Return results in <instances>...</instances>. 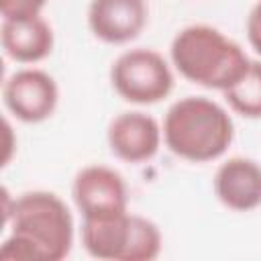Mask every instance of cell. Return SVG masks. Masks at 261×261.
I'll use <instances>...</instances> for the list:
<instances>
[{"label": "cell", "mask_w": 261, "mask_h": 261, "mask_svg": "<svg viewBox=\"0 0 261 261\" xmlns=\"http://www.w3.org/2000/svg\"><path fill=\"white\" fill-rule=\"evenodd\" d=\"M10 234L0 247L2 259L61 261L73 245V218L65 202L45 190L20 194L4 210Z\"/></svg>", "instance_id": "obj_1"}, {"label": "cell", "mask_w": 261, "mask_h": 261, "mask_svg": "<svg viewBox=\"0 0 261 261\" xmlns=\"http://www.w3.org/2000/svg\"><path fill=\"white\" fill-rule=\"evenodd\" d=\"M234 137L230 114L204 96H186L173 102L163 120L167 149L194 163L214 161L226 153Z\"/></svg>", "instance_id": "obj_2"}, {"label": "cell", "mask_w": 261, "mask_h": 261, "mask_svg": "<svg viewBox=\"0 0 261 261\" xmlns=\"http://www.w3.org/2000/svg\"><path fill=\"white\" fill-rule=\"evenodd\" d=\"M171 61L186 80L222 92L239 80L251 59L218 29L190 24L173 37Z\"/></svg>", "instance_id": "obj_3"}, {"label": "cell", "mask_w": 261, "mask_h": 261, "mask_svg": "<svg viewBox=\"0 0 261 261\" xmlns=\"http://www.w3.org/2000/svg\"><path fill=\"white\" fill-rule=\"evenodd\" d=\"M82 245L96 259L151 261L161 253V232L149 218L126 210L106 218L84 220Z\"/></svg>", "instance_id": "obj_4"}, {"label": "cell", "mask_w": 261, "mask_h": 261, "mask_svg": "<svg viewBox=\"0 0 261 261\" xmlns=\"http://www.w3.org/2000/svg\"><path fill=\"white\" fill-rule=\"evenodd\" d=\"M112 88L133 104H157L173 90V73L161 53L153 49H128L110 67Z\"/></svg>", "instance_id": "obj_5"}, {"label": "cell", "mask_w": 261, "mask_h": 261, "mask_svg": "<svg viewBox=\"0 0 261 261\" xmlns=\"http://www.w3.org/2000/svg\"><path fill=\"white\" fill-rule=\"evenodd\" d=\"M71 196L84 220L106 218L128 210L126 184L118 171L106 165L80 169L71 186Z\"/></svg>", "instance_id": "obj_6"}, {"label": "cell", "mask_w": 261, "mask_h": 261, "mask_svg": "<svg viewBox=\"0 0 261 261\" xmlns=\"http://www.w3.org/2000/svg\"><path fill=\"white\" fill-rule=\"evenodd\" d=\"M2 98L6 108L22 122H43L47 120L59 100V90L55 80L43 69H20L14 71L2 88Z\"/></svg>", "instance_id": "obj_7"}, {"label": "cell", "mask_w": 261, "mask_h": 261, "mask_svg": "<svg viewBox=\"0 0 261 261\" xmlns=\"http://www.w3.org/2000/svg\"><path fill=\"white\" fill-rule=\"evenodd\" d=\"M145 0H92L88 24L94 37L110 45H122L141 35L147 24Z\"/></svg>", "instance_id": "obj_8"}, {"label": "cell", "mask_w": 261, "mask_h": 261, "mask_svg": "<svg viewBox=\"0 0 261 261\" xmlns=\"http://www.w3.org/2000/svg\"><path fill=\"white\" fill-rule=\"evenodd\" d=\"M161 126L145 112H122L108 124L110 151L126 163L149 161L161 145Z\"/></svg>", "instance_id": "obj_9"}, {"label": "cell", "mask_w": 261, "mask_h": 261, "mask_svg": "<svg viewBox=\"0 0 261 261\" xmlns=\"http://www.w3.org/2000/svg\"><path fill=\"white\" fill-rule=\"evenodd\" d=\"M214 192L230 210H255L261 206V165L249 157L226 159L216 169Z\"/></svg>", "instance_id": "obj_10"}, {"label": "cell", "mask_w": 261, "mask_h": 261, "mask_svg": "<svg viewBox=\"0 0 261 261\" xmlns=\"http://www.w3.org/2000/svg\"><path fill=\"white\" fill-rule=\"evenodd\" d=\"M4 53L18 63H37L53 49V31L41 16L22 20H2L0 33Z\"/></svg>", "instance_id": "obj_11"}, {"label": "cell", "mask_w": 261, "mask_h": 261, "mask_svg": "<svg viewBox=\"0 0 261 261\" xmlns=\"http://www.w3.org/2000/svg\"><path fill=\"white\" fill-rule=\"evenodd\" d=\"M228 106L245 118H261V61H249L234 84L222 90Z\"/></svg>", "instance_id": "obj_12"}, {"label": "cell", "mask_w": 261, "mask_h": 261, "mask_svg": "<svg viewBox=\"0 0 261 261\" xmlns=\"http://www.w3.org/2000/svg\"><path fill=\"white\" fill-rule=\"evenodd\" d=\"M47 0H0V12L4 20H22L41 16Z\"/></svg>", "instance_id": "obj_13"}, {"label": "cell", "mask_w": 261, "mask_h": 261, "mask_svg": "<svg viewBox=\"0 0 261 261\" xmlns=\"http://www.w3.org/2000/svg\"><path fill=\"white\" fill-rule=\"evenodd\" d=\"M247 39L251 47L261 55V0H257L247 16Z\"/></svg>", "instance_id": "obj_14"}]
</instances>
